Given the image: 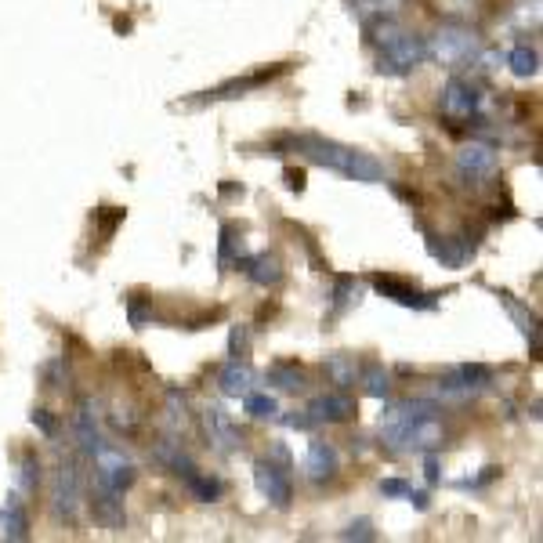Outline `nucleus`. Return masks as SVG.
Instances as JSON below:
<instances>
[{
	"mask_svg": "<svg viewBox=\"0 0 543 543\" xmlns=\"http://www.w3.org/2000/svg\"><path fill=\"white\" fill-rule=\"evenodd\" d=\"M0 522H4V540H26L29 518H26V500H22V493L8 496V504L0 511Z\"/></svg>",
	"mask_w": 543,
	"mask_h": 543,
	"instance_id": "2eb2a0df",
	"label": "nucleus"
},
{
	"mask_svg": "<svg viewBox=\"0 0 543 543\" xmlns=\"http://www.w3.org/2000/svg\"><path fill=\"white\" fill-rule=\"evenodd\" d=\"M355 417V399L341 395V391H330V395H315L308 402V410L301 417H286V424L297 431H312L323 428V424H344V420Z\"/></svg>",
	"mask_w": 543,
	"mask_h": 543,
	"instance_id": "20e7f679",
	"label": "nucleus"
},
{
	"mask_svg": "<svg viewBox=\"0 0 543 543\" xmlns=\"http://www.w3.org/2000/svg\"><path fill=\"white\" fill-rule=\"evenodd\" d=\"M355 4H359L362 22L370 26L373 19H391V15H399L406 0H355Z\"/></svg>",
	"mask_w": 543,
	"mask_h": 543,
	"instance_id": "4be33fe9",
	"label": "nucleus"
},
{
	"mask_svg": "<svg viewBox=\"0 0 543 543\" xmlns=\"http://www.w3.org/2000/svg\"><path fill=\"white\" fill-rule=\"evenodd\" d=\"M218 388L225 391L229 399H243V395H250V391H254V370H250L247 362L229 359L218 373Z\"/></svg>",
	"mask_w": 543,
	"mask_h": 543,
	"instance_id": "4468645a",
	"label": "nucleus"
},
{
	"mask_svg": "<svg viewBox=\"0 0 543 543\" xmlns=\"http://www.w3.org/2000/svg\"><path fill=\"white\" fill-rule=\"evenodd\" d=\"M243 402H247V413L254 420H276L279 417V402L272 399V395H243Z\"/></svg>",
	"mask_w": 543,
	"mask_h": 543,
	"instance_id": "393cba45",
	"label": "nucleus"
},
{
	"mask_svg": "<svg viewBox=\"0 0 543 543\" xmlns=\"http://www.w3.org/2000/svg\"><path fill=\"white\" fill-rule=\"evenodd\" d=\"M373 286H377L388 301H395V305H402V308H417V312H431V308H439V297H442V294H420L417 286H406L402 279H395V276H377V279H373Z\"/></svg>",
	"mask_w": 543,
	"mask_h": 543,
	"instance_id": "9b49d317",
	"label": "nucleus"
},
{
	"mask_svg": "<svg viewBox=\"0 0 543 543\" xmlns=\"http://www.w3.org/2000/svg\"><path fill=\"white\" fill-rule=\"evenodd\" d=\"M254 482H258L261 496H265L268 504L286 507L294 500V486H290V475H286L283 467L272 464V460H258L254 464Z\"/></svg>",
	"mask_w": 543,
	"mask_h": 543,
	"instance_id": "9d476101",
	"label": "nucleus"
},
{
	"mask_svg": "<svg viewBox=\"0 0 543 543\" xmlns=\"http://www.w3.org/2000/svg\"><path fill=\"white\" fill-rule=\"evenodd\" d=\"M482 105H486V95H482L471 80L453 77L442 87V113H446L449 120H475V116L482 113Z\"/></svg>",
	"mask_w": 543,
	"mask_h": 543,
	"instance_id": "6e6552de",
	"label": "nucleus"
},
{
	"mask_svg": "<svg viewBox=\"0 0 543 543\" xmlns=\"http://www.w3.org/2000/svg\"><path fill=\"white\" fill-rule=\"evenodd\" d=\"M95 482L98 489H109V493H120L124 496V489L134 486V478H138V471H134V460L124 457V449L116 446H98L95 453Z\"/></svg>",
	"mask_w": 543,
	"mask_h": 543,
	"instance_id": "39448f33",
	"label": "nucleus"
},
{
	"mask_svg": "<svg viewBox=\"0 0 543 543\" xmlns=\"http://www.w3.org/2000/svg\"><path fill=\"white\" fill-rule=\"evenodd\" d=\"M203 428H207V439L210 446L218 449V453H232L239 446V431L232 424V417L221 406H207L203 410Z\"/></svg>",
	"mask_w": 543,
	"mask_h": 543,
	"instance_id": "f8f14e48",
	"label": "nucleus"
},
{
	"mask_svg": "<svg viewBox=\"0 0 543 543\" xmlns=\"http://www.w3.org/2000/svg\"><path fill=\"white\" fill-rule=\"evenodd\" d=\"M37 482H40V464H37V457H22V467H19V493H22V496L33 493V489H37Z\"/></svg>",
	"mask_w": 543,
	"mask_h": 543,
	"instance_id": "bb28decb",
	"label": "nucleus"
},
{
	"mask_svg": "<svg viewBox=\"0 0 543 543\" xmlns=\"http://www.w3.org/2000/svg\"><path fill=\"white\" fill-rule=\"evenodd\" d=\"M341 536H344V540H377V533H373V522H370V518H359V522H352Z\"/></svg>",
	"mask_w": 543,
	"mask_h": 543,
	"instance_id": "c85d7f7f",
	"label": "nucleus"
},
{
	"mask_svg": "<svg viewBox=\"0 0 543 543\" xmlns=\"http://www.w3.org/2000/svg\"><path fill=\"white\" fill-rule=\"evenodd\" d=\"M457 171L460 178L475 181V185H486V181L496 178V171H500V160H496V149L486 142H471L464 145L457 153Z\"/></svg>",
	"mask_w": 543,
	"mask_h": 543,
	"instance_id": "1a4fd4ad",
	"label": "nucleus"
},
{
	"mask_svg": "<svg viewBox=\"0 0 543 543\" xmlns=\"http://www.w3.org/2000/svg\"><path fill=\"white\" fill-rule=\"evenodd\" d=\"M431 254L442 261V265H449V268H460L467 258H471V247L467 243H460V239H446L442 247H431Z\"/></svg>",
	"mask_w": 543,
	"mask_h": 543,
	"instance_id": "b1692460",
	"label": "nucleus"
},
{
	"mask_svg": "<svg viewBox=\"0 0 543 543\" xmlns=\"http://www.w3.org/2000/svg\"><path fill=\"white\" fill-rule=\"evenodd\" d=\"M337 467H341V453H337L330 442H312L308 446V457H305V471L312 482H330V478H337Z\"/></svg>",
	"mask_w": 543,
	"mask_h": 543,
	"instance_id": "ddd939ff",
	"label": "nucleus"
},
{
	"mask_svg": "<svg viewBox=\"0 0 543 543\" xmlns=\"http://www.w3.org/2000/svg\"><path fill=\"white\" fill-rule=\"evenodd\" d=\"M33 428H40L44 435H55V420L48 417V410H37V413H33Z\"/></svg>",
	"mask_w": 543,
	"mask_h": 543,
	"instance_id": "473e14b6",
	"label": "nucleus"
},
{
	"mask_svg": "<svg viewBox=\"0 0 543 543\" xmlns=\"http://www.w3.org/2000/svg\"><path fill=\"white\" fill-rule=\"evenodd\" d=\"M381 493L384 496H406L410 493V486H406L402 478H388V482H381Z\"/></svg>",
	"mask_w": 543,
	"mask_h": 543,
	"instance_id": "2f4dec72",
	"label": "nucleus"
},
{
	"mask_svg": "<svg viewBox=\"0 0 543 543\" xmlns=\"http://www.w3.org/2000/svg\"><path fill=\"white\" fill-rule=\"evenodd\" d=\"M243 272H247L250 279L258 286H276L279 279H283V268H279V261L272 258V254H254V258H243Z\"/></svg>",
	"mask_w": 543,
	"mask_h": 543,
	"instance_id": "dca6fc26",
	"label": "nucleus"
},
{
	"mask_svg": "<svg viewBox=\"0 0 543 543\" xmlns=\"http://www.w3.org/2000/svg\"><path fill=\"white\" fill-rule=\"evenodd\" d=\"M359 384H362V391L366 395H373V399H384L391 391V373L384 370L381 362H366L359 370Z\"/></svg>",
	"mask_w": 543,
	"mask_h": 543,
	"instance_id": "a211bd4d",
	"label": "nucleus"
},
{
	"mask_svg": "<svg viewBox=\"0 0 543 543\" xmlns=\"http://www.w3.org/2000/svg\"><path fill=\"white\" fill-rule=\"evenodd\" d=\"M428 58H435V62H442V66L449 69H464L482 58V44H478V37L471 33V29L464 26H442L435 37H428Z\"/></svg>",
	"mask_w": 543,
	"mask_h": 543,
	"instance_id": "f03ea898",
	"label": "nucleus"
},
{
	"mask_svg": "<svg viewBox=\"0 0 543 543\" xmlns=\"http://www.w3.org/2000/svg\"><path fill=\"white\" fill-rule=\"evenodd\" d=\"M77 439L87 453H95V449L102 446V435H98V420H95V413H91V402H84L77 410Z\"/></svg>",
	"mask_w": 543,
	"mask_h": 543,
	"instance_id": "412c9836",
	"label": "nucleus"
},
{
	"mask_svg": "<svg viewBox=\"0 0 543 543\" xmlns=\"http://www.w3.org/2000/svg\"><path fill=\"white\" fill-rule=\"evenodd\" d=\"M95 515H98V522L109 525V529H124V500H120V493H109V489H98Z\"/></svg>",
	"mask_w": 543,
	"mask_h": 543,
	"instance_id": "f3484780",
	"label": "nucleus"
},
{
	"mask_svg": "<svg viewBox=\"0 0 543 543\" xmlns=\"http://www.w3.org/2000/svg\"><path fill=\"white\" fill-rule=\"evenodd\" d=\"M507 66H511V73H515V77H536V69H540V55H536V48L522 44V48H515L511 55H507Z\"/></svg>",
	"mask_w": 543,
	"mask_h": 543,
	"instance_id": "5701e85b",
	"label": "nucleus"
},
{
	"mask_svg": "<svg viewBox=\"0 0 543 543\" xmlns=\"http://www.w3.org/2000/svg\"><path fill=\"white\" fill-rule=\"evenodd\" d=\"M265 377H268V384H272V388H279V391H301V388H305V373L297 370L294 362H276Z\"/></svg>",
	"mask_w": 543,
	"mask_h": 543,
	"instance_id": "aec40b11",
	"label": "nucleus"
},
{
	"mask_svg": "<svg viewBox=\"0 0 543 543\" xmlns=\"http://www.w3.org/2000/svg\"><path fill=\"white\" fill-rule=\"evenodd\" d=\"M500 301H504L507 312H511V315L518 319V323H522V334H525V337H533V348H536V344H540V330H536V315H533V312H525V308L518 305V301H511L507 294H500Z\"/></svg>",
	"mask_w": 543,
	"mask_h": 543,
	"instance_id": "a878e982",
	"label": "nucleus"
},
{
	"mask_svg": "<svg viewBox=\"0 0 543 543\" xmlns=\"http://www.w3.org/2000/svg\"><path fill=\"white\" fill-rule=\"evenodd\" d=\"M236 247H243V243L236 239V229H232V225H225V229H221V258H218L221 268L232 265V250H236ZM236 258H239V265H243V250H239Z\"/></svg>",
	"mask_w": 543,
	"mask_h": 543,
	"instance_id": "cd10ccee",
	"label": "nucleus"
},
{
	"mask_svg": "<svg viewBox=\"0 0 543 543\" xmlns=\"http://www.w3.org/2000/svg\"><path fill=\"white\" fill-rule=\"evenodd\" d=\"M424 475H428V482L435 486V482H439V460L428 457V464H424Z\"/></svg>",
	"mask_w": 543,
	"mask_h": 543,
	"instance_id": "72a5a7b5",
	"label": "nucleus"
},
{
	"mask_svg": "<svg viewBox=\"0 0 543 543\" xmlns=\"http://www.w3.org/2000/svg\"><path fill=\"white\" fill-rule=\"evenodd\" d=\"M51 504H55V515L62 522H77L80 504H84V482H80V471L73 460H62L55 471V486H51Z\"/></svg>",
	"mask_w": 543,
	"mask_h": 543,
	"instance_id": "423d86ee",
	"label": "nucleus"
},
{
	"mask_svg": "<svg viewBox=\"0 0 543 543\" xmlns=\"http://www.w3.org/2000/svg\"><path fill=\"white\" fill-rule=\"evenodd\" d=\"M428 58V40L420 33H388L381 37V58H377V69L391 73V77H406Z\"/></svg>",
	"mask_w": 543,
	"mask_h": 543,
	"instance_id": "7ed1b4c3",
	"label": "nucleus"
},
{
	"mask_svg": "<svg viewBox=\"0 0 543 543\" xmlns=\"http://www.w3.org/2000/svg\"><path fill=\"white\" fill-rule=\"evenodd\" d=\"M406 496H410V504L417 507V511H428V493H413V489H410Z\"/></svg>",
	"mask_w": 543,
	"mask_h": 543,
	"instance_id": "f704fd0d",
	"label": "nucleus"
},
{
	"mask_svg": "<svg viewBox=\"0 0 543 543\" xmlns=\"http://www.w3.org/2000/svg\"><path fill=\"white\" fill-rule=\"evenodd\" d=\"M290 149L297 156H305L308 163H319V167H330V171L344 174L352 181H366V185H377V181L388 178V167H384L377 156L352 149V145L330 142V138H319V134H301V138H290Z\"/></svg>",
	"mask_w": 543,
	"mask_h": 543,
	"instance_id": "f257e3e1",
	"label": "nucleus"
},
{
	"mask_svg": "<svg viewBox=\"0 0 543 543\" xmlns=\"http://www.w3.org/2000/svg\"><path fill=\"white\" fill-rule=\"evenodd\" d=\"M247 348H250L247 330H232V337H229V355H232V359H243V355H247Z\"/></svg>",
	"mask_w": 543,
	"mask_h": 543,
	"instance_id": "7c9ffc66",
	"label": "nucleus"
},
{
	"mask_svg": "<svg viewBox=\"0 0 543 543\" xmlns=\"http://www.w3.org/2000/svg\"><path fill=\"white\" fill-rule=\"evenodd\" d=\"M149 308H145V301L142 297H131V301H127V319H131V326H138V330H142L145 326V319H149Z\"/></svg>",
	"mask_w": 543,
	"mask_h": 543,
	"instance_id": "c756f323",
	"label": "nucleus"
},
{
	"mask_svg": "<svg viewBox=\"0 0 543 543\" xmlns=\"http://www.w3.org/2000/svg\"><path fill=\"white\" fill-rule=\"evenodd\" d=\"M326 373H330V381L337 388H352L359 381V362H355V355H330L326 359Z\"/></svg>",
	"mask_w": 543,
	"mask_h": 543,
	"instance_id": "6ab92c4d",
	"label": "nucleus"
},
{
	"mask_svg": "<svg viewBox=\"0 0 543 543\" xmlns=\"http://www.w3.org/2000/svg\"><path fill=\"white\" fill-rule=\"evenodd\" d=\"M493 384V373L486 366H457L453 373H446L439 384H435V395L442 402H467L482 395V391Z\"/></svg>",
	"mask_w": 543,
	"mask_h": 543,
	"instance_id": "0eeeda50",
	"label": "nucleus"
}]
</instances>
